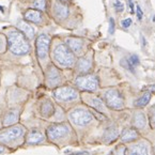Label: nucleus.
Instances as JSON below:
<instances>
[{
	"label": "nucleus",
	"instance_id": "obj_35",
	"mask_svg": "<svg viewBox=\"0 0 155 155\" xmlns=\"http://www.w3.org/2000/svg\"><path fill=\"white\" fill-rule=\"evenodd\" d=\"M128 5H130V12H132V13H134V3H133L132 0H128Z\"/></svg>",
	"mask_w": 155,
	"mask_h": 155
},
{
	"label": "nucleus",
	"instance_id": "obj_4",
	"mask_svg": "<svg viewBox=\"0 0 155 155\" xmlns=\"http://www.w3.org/2000/svg\"><path fill=\"white\" fill-rule=\"evenodd\" d=\"M27 130V127L21 121L13 125L0 127V143L12 152H15L23 147Z\"/></svg>",
	"mask_w": 155,
	"mask_h": 155
},
{
	"label": "nucleus",
	"instance_id": "obj_27",
	"mask_svg": "<svg viewBox=\"0 0 155 155\" xmlns=\"http://www.w3.org/2000/svg\"><path fill=\"white\" fill-rule=\"evenodd\" d=\"M126 152H127V150H126L125 146L120 144V146H118L114 149V151L112 152V155H126Z\"/></svg>",
	"mask_w": 155,
	"mask_h": 155
},
{
	"label": "nucleus",
	"instance_id": "obj_31",
	"mask_svg": "<svg viewBox=\"0 0 155 155\" xmlns=\"http://www.w3.org/2000/svg\"><path fill=\"white\" fill-rule=\"evenodd\" d=\"M11 153H13L11 150H9V149L7 148V147L2 146V144L0 143V155H5V154H11Z\"/></svg>",
	"mask_w": 155,
	"mask_h": 155
},
{
	"label": "nucleus",
	"instance_id": "obj_2",
	"mask_svg": "<svg viewBox=\"0 0 155 155\" xmlns=\"http://www.w3.org/2000/svg\"><path fill=\"white\" fill-rule=\"evenodd\" d=\"M7 38V53L13 58L27 57L31 53V44L26 35L17 28L5 29Z\"/></svg>",
	"mask_w": 155,
	"mask_h": 155
},
{
	"label": "nucleus",
	"instance_id": "obj_12",
	"mask_svg": "<svg viewBox=\"0 0 155 155\" xmlns=\"http://www.w3.org/2000/svg\"><path fill=\"white\" fill-rule=\"evenodd\" d=\"M103 101L108 108L120 110L124 107L123 96L117 89H108L103 93Z\"/></svg>",
	"mask_w": 155,
	"mask_h": 155
},
{
	"label": "nucleus",
	"instance_id": "obj_16",
	"mask_svg": "<svg viewBox=\"0 0 155 155\" xmlns=\"http://www.w3.org/2000/svg\"><path fill=\"white\" fill-rule=\"evenodd\" d=\"M65 44L68 45V47L73 51L74 55L81 56L84 49V41L79 38H68L65 40Z\"/></svg>",
	"mask_w": 155,
	"mask_h": 155
},
{
	"label": "nucleus",
	"instance_id": "obj_15",
	"mask_svg": "<svg viewBox=\"0 0 155 155\" xmlns=\"http://www.w3.org/2000/svg\"><path fill=\"white\" fill-rule=\"evenodd\" d=\"M24 19L30 24L42 25L44 23L43 12L35 9H28L24 12Z\"/></svg>",
	"mask_w": 155,
	"mask_h": 155
},
{
	"label": "nucleus",
	"instance_id": "obj_3",
	"mask_svg": "<svg viewBox=\"0 0 155 155\" xmlns=\"http://www.w3.org/2000/svg\"><path fill=\"white\" fill-rule=\"evenodd\" d=\"M97 112L92 110L91 108L84 107V106H75L71 108L66 114L68 122L73 126L76 133H82L84 130L90 128L97 120Z\"/></svg>",
	"mask_w": 155,
	"mask_h": 155
},
{
	"label": "nucleus",
	"instance_id": "obj_29",
	"mask_svg": "<svg viewBox=\"0 0 155 155\" xmlns=\"http://www.w3.org/2000/svg\"><path fill=\"white\" fill-rule=\"evenodd\" d=\"M150 123L151 126L153 128H155V106L151 109V114H150Z\"/></svg>",
	"mask_w": 155,
	"mask_h": 155
},
{
	"label": "nucleus",
	"instance_id": "obj_38",
	"mask_svg": "<svg viewBox=\"0 0 155 155\" xmlns=\"http://www.w3.org/2000/svg\"><path fill=\"white\" fill-rule=\"evenodd\" d=\"M59 1H61V2H66V1H68V0H59Z\"/></svg>",
	"mask_w": 155,
	"mask_h": 155
},
{
	"label": "nucleus",
	"instance_id": "obj_7",
	"mask_svg": "<svg viewBox=\"0 0 155 155\" xmlns=\"http://www.w3.org/2000/svg\"><path fill=\"white\" fill-rule=\"evenodd\" d=\"M24 125L27 127L28 130H27V134H26L25 142H24L21 149H26L27 150V149L50 144L45 133V128L47 125L41 126L40 124H34V123L33 124L24 123Z\"/></svg>",
	"mask_w": 155,
	"mask_h": 155
},
{
	"label": "nucleus",
	"instance_id": "obj_14",
	"mask_svg": "<svg viewBox=\"0 0 155 155\" xmlns=\"http://www.w3.org/2000/svg\"><path fill=\"white\" fill-rule=\"evenodd\" d=\"M74 68H76L78 75H86L90 74L92 70V59L90 56H82L76 61Z\"/></svg>",
	"mask_w": 155,
	"mask_h": 155
},
{
	"label": "nucleus",
	"instance_id": "obj_13",
	"mask_svg": "<svg viewBox=\"0 0 155 155\" xmlns=\"http://www.w3.org/2000/svg\"><path fill=\"white\" fill-rule=\"evenodd\" d=\"M81 100L82 102L86 104L89 108H91L92 110L98 112V114H102L104 116L107 114V106L104 103L103 98L98 97V96L94 95L92 93L89 92H84L81 95Z\"/></svg>",
	"mask_w": 155,
	"mask_h": 155
},
{
	"label": "nucleus",
	"instance_id": "obj_18",
	"mask_svg": "<svg viewBox=\"0 0 155 155\" xmlns=\"http://www.w3.org/2000/svg\"><path fill=\"white\" fill-rule=\"evenodd\" d=\"M17 29L23 32L29 41H32L35 38V29H34L31 24L26 21L25 19L18 21V23H17Z\"/></svg>",
	"mask_w": 155,
	"mask_h": 155
},
{
	"label": "nucleus",
	"instance_id": "obj_32",
	"mask_svg": "<svg viewBox=\"0 0 155 155\" xmlns=\"http://www.w3.org/2000/svg\"><path fill=\"white\" fill-rule=\"evenodd\" d=\"M109 33L110 34L114 33V19L112 17L109 18Z\"/></svg>",
	"mask_w": 155,
	"mask_h": 155
},
{
	"label": "nucleus",
	"instance_id": "obj_11",
	"mask_svg": "<svg viewBox=\"0 0 155 155\" xmlns=\"http://www.w3.org/2000/svg\"><path fill=\"white\" fill-rule=\"evenodd\" d=\"M44 76H45L46 87L54 90L56 88L63 86V77L60 68L56 66L55 64L49 63L47 68L44 70Z\"/></svg>",
	"mask_w": 155,
	"mask_h": 155
},
{
	"label": "nucleus",
	"instance_id": "obj_39",
	"mask_svg": "<svg viewBox=\"0 0 155 155\" xmlns=\"http://www.w3.org/2000/svg\"><path fill=\"white\" fill-rule=\"evenodd\" d=\"M0 79H1V71H0Z\"/></svg>",
	"mask_w": 155,
	"mask_h": 155
},
{
	"label": "nucleus",
	"instance_id": "obj_23",
	"mask_svg": "<svg viewBox=\"0 0 155 155\" xmlns=\"http://www.w3.org/2000/svg\"><path fill=\"white\" fill-rule=\"evenodd\" d=\"M150 98H151V93L150 92H146L142 96H140L139 98H137L135 101V106L138 108H142L144 106L148 105V103L150 102Z\"/></svg>",
	"mask_w": 155,
	"mask_h": 155
},
{
	"label": "nucleus",
	"instance_id": "obj_17",
	"mask_svg": "<svg viewBox=\"0 0 155 155\" xmlns=\"http://www.w3.org/2000/svg\"><path fill=\"white\" fill-rule=\"evenodd\" d=\"M119 136H120V130H119L118 126L109 125L104 130V132H103L102 140L104 143L110 144L114 141H116Z\"/></svg>",
	"mask_w": 155,
	"mask_h": 155
},
{
	"label": "nucleus",
	"instance_id": "obj_34",
	"mask_svg": "<svg viewBox=\"0 0 155 155\" xmlns=\"http://www.w3.org/2000/svg\"><path fill=\"white\" fill-rule=\"evenodd\" d=\"M136 13H137V17H138V19L141 21L142 17H143V14H142V11H141V9H140V7H138V5H137Z\"/></svg>",
	"mask_w": 155,
	"mask_h": 155
},
{
	"label": "nucleus",
	"instance_id": "obj_5",
	"mask_svg": "<svg viewBox=\"0 0 155 155\" xmlns=\"http://www.w3.org/2000/svg\"><path fill=\"white\" fill-rule=\"evenodd\" d=\"M34 117L41 119L43 121L48 123H57V122H63L64 118L58 116L62 112V109L59 108L53 100L49 97H42L35 103L34 106Z\"/></svg>",
	"mask_w": 155,
	"mask_h": 155
},
{
	"label": "nucleus",
	"instance_id": "obj_24",
	"mask_svg": "<svg viewBox=\"0 0 155 155\" xmlns=\"http://www.w3.org/2000/svg\"><path fill=\"white\" fill-rule=\"evenodd\" d=\"M32 8L44 12L46 10V0H34L32 2Z\"/></svg>",
	"mask_w": 155,
	"mask_h": 155
},
{
	"label": "nucleus",
	"instance_id": "obj_22",
	"mask_svg": "<svg viewBox=\"0 0 155 155\" xmlns=\"http://www.w3.org/2000/svg\"><path fill=\"white\" fill-rule=\"evenodd\" d=\"M54 15L59 19H65L68 16V7L63 3H56L54 7Z\"/></svg>",
	"mask_w": 155,
	"mask_h": 155
},
{
	"label": "nucleus",
	"instance_id": "obj_25",
	"mask_svg": "<svg viewBox=\"0 0 155 155\" xmlns=\"http://www.w3.org/2000/svg\"><path fill=\"white\" fill-rule=\"evenodd\" d=\"M7 53V38L5 33H0V56Z\"/></svg>",
	"mask_w": 155,
	"mask_h": 155
},
{
	"label": "nucleus",
	"instance_id": "obj_33",
	"mask_svg": "<svg viewBox=\"0 0 155 155\" xmlns=\"http://www.w3.org/2000/svg\"><path fill=\"white\" fill-rule=\"evenodd\" d=\"M121 25H122V27H124V28H128L130 25H132V19L130 18L124 19V21H121Z\"/></svg>",
	"mask_w": 155,
	"mask_h": 155
},
{
	"label": "nucleus",
	"instance_id": "obj_40",
	"mask_svg": "<svg viewBox=\"0 0 155 155\" xmlns=\"http://www.w3.org/2000/svg\"><path fill=\"white\" fill-rule=\"evenodd\" d=\"M154 152H155V149H154Z\"/></svg>",
	"mask_w": 155,
	"mask_h": 155
},
{
	"label": "nucleus",
	"instance_id": "obj_6",
	"mask_svg": "<svg viewBox=\"0 0 155 155\" xmlns=\"http://www.w3.org/2000/svg\"><path fill=\"white\" fill-rule=\"evenodd\" d=\"M50 59L51 63L59 68H64V70L74 68L77 61L73 51L68 47L65 43L62 42L55 44L53 48L50 47Z\"/></svg>",
	"mask_w": 155,
	"mask_h": 155
},
{
	"label": "nucleus",
	"instance_id": "obj_9",
	"mask_svg": "<svg viewBox=\"0 0 155 155\" xmlns=\"http://www.w3.org/2000/svg\"><path fill=\"white\" fill-rule=\"evenodd\" d=\"M50 47H51V40L49 35L46 33L39 34L35 40V55L43 71L49 64L48 61L50 58Z\"/></svg>",
	"mask_w": 155,
	"mask_h": 155
},
{
	"label": "nucleus",
	"instance_id": "obj_30",
	"mask_svg": "<svg viewBox=\"0 0 155 155\" xmlns=\"http://www.w3.org/2000/svg\"><path fill=\"white\" fill-rule=\"evenodd\" d=\"M114 9H116L117 12H123L124 11V5L123 3H121L119 0H116V3H114Z\"/></svg>",
	"mask_w": 155,
	"mask_h": 155
},
{
	"label": "nucleus",
	"instance_id": "obj_1",
	"mask_svg": "<svg viewBox=\"0 0 155 155\" xmlns=\"http://www.w3.org/2000/svg\"><path fill=\"white\" fill-rule=\"evenodd\" d=\"M45 133L49 143L57 148H63L76 142L75 130L66 121L48 123L45 128Z\"/></svg>",
	"mask_w": 155,
	"mask_h": 155
},
{
	"label": "nucleus",
	"instance_id": "obj_26",
	"mask_svg": "<svg viewBox=\"0 0 155 155\" xmlns=\"http://www.w3.org/2000/svg\"><path fill=\"white\" fill-rule=\"evenodd\" d=\"M126 59H127L128 63H130L134 68H136V66H138L140 63V60L137 55H130V57H127Z\"/></svg>",
	"mask_w": 155,
	"mask_h": 155
},
{
	"label": "nucleus",
	"instance_id": "obj_36",
	"mask_svg": "<svg viewBox=\"0 0 155 155\" xmlns=\"http://www.w3.org/2000/svg\"><path fill=\"white\" fill-rule=\"evenodd\" d=\"M148 90L151 92H154L155 93V84H153V86H150V87H148Z\"/></svg>",
	"mask_w": 155,
	"mask_h": 155
},
{
	"label": "nucleus",
	"instance_id": "obj_37",
	"mask_svg": "<svg viewBox=\"0 0 155 155\" xmlns=\"http://www.w3.org/2000/svg\"><path fill=\"white\" fill-rule=\"evenodd\" d=\"M88 153L87 152H76V153H73L71 155H87Z\"/></svg>",
	"mask_w": 155,
	"mask_h": 155
},
{
	"label": "nucleus",
	"instance_id": "obj_20",
	"mask_svg": "<svg viewBox=\"0 0 155 155\" xmlns=\"http://www.w3.org/2000/svg\"><path fill=\"white\" fill-rule=\"evenodd\" d=\"M128 155H150L149 146L147 142L140 141L132 146Z\"/></svg>",
	"mask_w": 155,
	"mask_h": 155
},
{
	"label": "nucleus",
	"instance_id": "obj_19",
	"mask_svg": "<svg viewBox=\"0 0 155 155\" xmlns=\"http://www.w3.org/2000/svg\"><path fill=\"white\" fill-rule=\"evenodd\" d=\"M120 137H121V141L123 143H126V142H132L137 140L140 137V135L138 130H135L134 127H126L122 130Z\"/></svg>",
	"mask_w": 155,
	"mask_h": 155
},
{
	"label": "nucleus",
	"instance_id": "obj_21",
	"mask_svg": "<svg viewBox=\"0 0 155 155\" xmlns=\"http://www.w3.org/2000/svg\"><path fill=\"white\" fill-rule=\"evenodd\" d=\"M133 125H134L137 130H142V128L146 127L147 119L143 112H141V111L135 112L134 117H133Z\"/></svg>",
	"mask_w": 155,
	"mask_h": 155
},
{
	"label": "nucleus",
	"instance_id": "obj_8",
	"mask_svg": "<svg viewBox=\"0 0 155 155\" xmlns=\"http://www.w3.org/2000/svg\"><path fill=\"white\" fill-rule=\"evenodd\" d=\"M53 97L58 105L65 107V106H72L79 102L80 93L79 90L76 89L75 87L63 84L53 90Z\"/></svg>",
	"mask_w": 155,
	"mask_h": 155
},
{
	"label": "nucleus",
	"instance_id": "obj_10",
	"mask_svg": "<svg viewBox=\"0 0 155 155\" xmlns=\"http://www.w3.org/2000/svg\"><path fill=\"white\" fill-rule=\"evenodd\" d=\"M75 88L81 92H93L97 91L100 88V81L98 78L94 74H86V75H78L75 78Z\"/></svg>",
	"mask_w": 155,
	"mask_h": 155
},
{
	"label": "nucleus",
	"instance_id": "obj_28",
	"mask_svg": "<svg viewBox=\"0 0 155 155\" xmlns=\"http://www.w3.org/2000/svg\"><path fill=\"white\" fill-rule=\"evenodd\" d=\"M120 64H121V66H123L124 68L128 70L130 72H132V73H135V68H133V66L130 65V63H128V61H127V59H126V58H123V59L120 61Z\"/></svg>",
	"mask_w": 155,
	"mask_h": 155
}]
</instances>
